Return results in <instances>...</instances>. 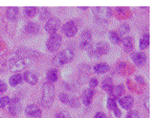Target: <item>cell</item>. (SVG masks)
<instances>
[{
	"instance_id": "obj_17",
	"label": "cell",
	"mask_w": 155,
	"mask_h": 118,
	"mask_svg": "<svg viewBox=\"0 0 155 118\" xmlns=\"http://www.w3.org/2000/svg\"><path fill=\"white\" fill-rule=\"evenodd\" d=\"M132 61L135 65L137 66H142L146 63L147 61V56H146L145 53H142V51H138V53H134L132 54Z\"/></svg>"
},
{
	"instance_id": "obj_8",
	"label": "cell",
	"mask_w": 155,
	"mask_h": 118,
	"mask_svg": "<svg viewBox=\"0 0 155 118\" xmlns=\"http://www.w3.org/2000/svg\"><path fill=\"white\" fill-rule=\"evenodd\" d=\"M91 40H92V33L91 30L85 28L81 33V39H80V47L83 49H88L91 46Z\"/></svg>"
},
{
	"instance_id": "obj_9",
	"label": "cell",
	"mask_w": 155,
	"mask_h": 118,
	"mask_svg": "<svg viewBox=\"0 0 155 118\" xmlns=\"http://www.w3.org/2000/svg\"><path fill=\"white\" fill-rule=\"evenodd\" d=\"M59 98H60V100L63 104L72 107V108H78L80 106V100L77 96H70L69 94H67L65 92L60 93L59 94Z\"/></svg>"
},
{
	"instance_id": "obj_19",
	"label": "cell",
	"mask_w": 155,
	"mask_h": 118,
	"mask_svg": "<svg viewBox=\"0 0 155 118\" xmlns=\"http://www.w3.org/2000/svg\"><path fill=\"white\" fill-rule=\"evenodd\" d=\"M5 15H6V18H8V20H11V21L17 20L18 15H19V8H16V6H10V8H6Z\"/></svg>"
},
{
	"instance_id": "obj_33",
	"label": "cell",
	"mask_w": 155,
	"mask_h": 118,
	"mask_svg": "<svg viewBox=\"0 0 155 118\" xmlns=\"http://www.w3.org/2000/svg\"><path fill=\"white\" fill-rule=\"evenodd\" d=\"M54 118H70V116L66 111L62 110V111H59V112L54 115Z\"/></svg>"
},
{
	"instance_id": "obj_5",
	"label": "cell",
	"mask_w": 155,
	"mask_h": 118,
	"mask_svg": "<svg viewBox=\"0 0 155 118\" xmlns=\"http://www.w3.org/2000/svg\"><path fill=\"white\" fill-rule=\"evenodd\" d=\"M109 51V46L106 42H97V44H91V46L88 48L89 56L93 58H99L104 54H106Z\"/></svg>"
},
{
	"instance_id": "obj_27",
	"label": "cell",
	"mask_w": 155,
	"mask_h": 118,
	"mask_svg": "<svg viewBox=\"0 0 155 118\" xmlns=\"http://www.w3.org/2000/svg\"><path fill=\"white\" fill-rule=\"evenodd\" d=\"M37 13H38V8H36V6H26L24 8V14H25L27 17H34Z\"/></svg>"
},
{
	"instance_id": "obj_18",
	"label": "cell",
	"mask_w": 155,
	"mask_h": 118,
	"mask_svg": "<svg viewBox=\"0 0 155 118\" xmlns=\"http://www.w3.org/2000/svg\"><path fill=\"white\" fill-rule=\"evenodd\" d=\"M24 30L25 33H29V35H35V33H38L39 30H40V26H39L38 23L34 21H29L27 22L24 26Z\"/></svg>"
},
{
	"instance_id": "obj_32",
	"label": "cell",
	"mask_w": 155,
	"mask_h": 118,
	"mask_svg": "<svg viewBox=\"0 0 155 118\" xmlns=\"http://www.w3.org/2000/svg\"><path fill=\"white\" fill-rule=\"evenodd\" d=\"M10 97L8 96V95H5V96H2L0 97V109L4 108V107H6L8 105V103H10Z\"/></svg>"
},
{
	"instance_id": "obj_26",
	"label": "cell",
	"mask_w": 155,
	"mask_h": 118,
	"mask_svg": "<svg viewBox=\"0 0 155 118\" xmlns=\"http://www.w3.org/2000/svg\"><path fill=\"white\" fill-rule=\"evenodd\" d=\"M109 38H110V40L112 41L114 44H120V43H122V40H123L122 35H120L117 30H111L110 33H109Z\"/></svg>"
},
{
	"instance_id": "obj_10",
	"label": "cell",
	"mask_w": 155,
	"mask_h": 118,
	"mask_svg": "<svg viewBox=\"0 0 155 118\" xmlns=\"http://www.w3.org/2000/svg\"><path fill=\"white\" fill-rule=\"evenodd\" d=\"M8 112L13 116L18 115L20 113V111H21V101H20V98L18 96H15L12 99H10V103H8Z\"/></svg>"
},
{
	"instance_id": "obj_13",
	"label": "cell",
	"mask_w": 155,
	"mask_h": 118,
	"mask_svg": "<svg viewBox=\"0 0 155 118\" xmlns=\"http://www.w3.org/2000/svg\"><path fill=\"white\" fill-rule=\"evenodd\" d=\"M125 92V86L123 84H118V85H113L110 89L108 90V93L110 94L111 97L117 99L120 97H122L123 93Z\"/></svg>"
},
{
	"instance_id": "obj_3",
	"label": "cell",
	"mask_w": 155,
	"mask_h": 118,
	"mask_svg": "<svg viewBox=\"0 0 155 118\" xmlns=\"http://www.w3.org/2000/svg\"><path fill=\"white\" fill-rule=\"evenodd\" d=\"M74 56V50L70 47L61 50L54 56V64L56 65H64L66 63H69Z\"/></svg>"
},
{
	"instance_id": "obj_20",
	"label": "cell",
	"mask_w": 155,
	"mask_h": 118,
	"mask_svg": "<svg viewBox=\"0 0 155 118\" xmlns=\"http://www.w3.org/2000/svg\"><path fill=\"white\" fill-rule=\"evenodd\" d=\"M17 56H22V58H26V59H31L34 56H37L38 53L37 51L31 50V49L27 48H20L17 50Z\"/></svg>"
},
{
	"instance_id": "obj_25",
	"label": "cell",
	"mask_w": 155,
	"mask_h": 118,
	"mask_svg": "<svg viewBox=\"0 0 155 118\" xmlns=\"http://www.w3.org/2000/svg\"><path fill=\"white\" fill-rule=\"evenodd\" d=\"M22 81H23V75L20 73H15L10 78V85L15 87V86H18L19 84H21Z\"/></svg>"
},
{
	"instance_id": "obj_4",
	"label": "cell",
	"mask_w": 155,
	"mask_h": 118,
	"mask_svg": "<svg viewBox=\"0 0 155 118\" xmlns=\"http://www.w3.org/2000/svg\"><path fill=\"white\" fill-rule=\"evenodd\" d=\"M111 15H112V11L110 8H107V6H97L93 8L94 19L100 23H106L110 19Z\"/></svg>"
},
{
	"instance_id": "obj_14",
	"label": "cell",
	"mask_w": 155,
	"mask_h": 118,
	"mask_svg": "<svg viewBox=\"0 0 155 118\" xmlns=\"http://www.w3.org/2000/svg\"><path fill=\"white\" fill-rule=\"evenodd\" d=\"M94 89H92V88H87V89H85L82 93V100H83V104L85 106H89L91 104V101H92V98L93 96H94Z\"/></svg>"
},
{
	"instance_id": "obj_35",
	"label": "cell",
	"mask_w": 155,
	"mask_h": 118,
	"mask_svg": "<svg viewBox=\"0 0 155 118\" xmlns=\"http://www.w3.org/2000/svg\"><path fill=\"white\" fill-rule=\"evenodd\" d=\"M126 118H138V112L135 110L129 111L128 114L126 115Z\"/></svg>"
},
{
	"instance_id": "obj_38",
	"label": "cell",
	"mask_w": 155,
	"mask_h": 118,
	"mask_svg": "<svg viewBox=\"0 0 155 118\" xmlns=\"http://www.w3.org/2000/svg\"><path fill=\"white\" fill-rule=\"evenodd\" d=\"M112 111H113V113H114V115H115L116 117H120V116H122V112H120V110L117 108V107H116L115 109H113Z\"/></svg>"
},
{
	"instance_id": "obj_15",
	"label": "cell",
	"mask_w": 155,
	"mask_h": 118,
	"mask_svg": "<svg viewBox=\"0 0 155 118\" xmlns=\"http://www.w3.org/2000/svg\"><path fill=\"white\" fill-rule=\"evenodd\" d=\"M118 104L120 105V107L126 110H129L134 104V98L131 95H125V96H122L118 98Z\"/></svg>"
},
{
	"instance_id": "obj_30",
	"label": "cell",
	"mask_w": 155,
	"mask_h": 118,
	"mask_svg": "<svg viewBox=\"0 0 155 118\" xmlns=\"http://www.w3.org/2000/svg\"><path fill=\"white\" fill-rule=\"evenodd\" d=\"M107 107H108V109H110V110H113V109H115L116 107H117L116 99L113 98V97H111V96H109L108 99H107Z\"/></svg>"
},
{
	"instance_id": "obj_12",
	"label": "cell",
	"mask_w": 155,
	"mask_h": 118,
	"mask_svg": "<svg viewBox=\"0 0 155 118\" xmlns=\"http://www.w3.org/2000/svg\"><path fill=\"white\" fill-rule=\"evenodd\" d=\"M25 113L28 117L31 118H40L42 115V111H41L40 107L36 104H29L25 108Z\"/></svg>"
},
{
	"instance_id": "obj_2",
	"label": "cell",
	"mask_w": 155,
	"mask_h": 118,
	"mask_svg": "<svg viewBox=\"0 0 155 118\" xmlns=\"http://www.w3.org/2000/svg\"><path fill=\"white\" fill-rule=\"evenodd\" d=\"M31 64L29 59L22 58V56H15L12 58L8 62V68L11 71L15 72V73H19L20 71H23L24 69H26Z\"/></svg>"
},
{
	"instance_id": "obj_22",
	"label": "cell",
	"mask_w": 155,
	"mask_h": 118,
	"mask_svg": "<svg viewBox=\"0 0 155 118\" xmlns=\"http://www.w3.org/2000/svg\"><path fill=\"white\" fill-rule=\"evenodd\" d=\"M122 43H123V46H124V49L127 51H130L134 47V39L131 36H126L122 40Z\"/></svg>"
},
{
	"instance_id": "obj_1",
	"label": "cell",
	"mask_w": 155,
	"mask_h": 118,
	"mask_svg": "<svg viewBox=\"0 0 155 118\" xmlns=\"http://www.w3.org/2000/svg\"><path fill=\"white\" fill-rule=\"evenodd\" d=\"M54 99V87L51 83L45 81L42 86V92H41V104L43 107L47 108L51 107Z\"/></svg>"
},
{
	"instance_id": "obj_21",
	"label": "cell",
	"mask_w": 155,
	"mask_h": 118,
	"mask_svg": "<svg viewBox=\"0 0 155 118\" xmlns=\"http://www.w3.org/2000/svg\"><path fill=\"white\" fill-rule=\"evenodd\" d=\"M108 70H109V65L104 62L97 63V64L93 66V71L97 74H103L105 72L108 71Z\"/></svg>"
},
{
	"instance_id": "obj_16",
	"label": "cell",
	"mask_w": 155,
	"mask_h": 118,
	"mask_svg": "<svg viewBox=\"0 0 155 118\" xmlns=\"http://www.w3.org/2000/svg\"><path fill=\"white\" fill-rule=\"evenodd\" d=\"M23 79H25L31 85H35L38 81V74L33 70H25L23 74Z\"/></svg>"
},
{
	"instance_id": "obj_24",
	"label": "cell",
	"mask_w": 155,
	"mask_h": 118,
	"mask_svg": "<svg viewBox=\"0 0 155 118\" xmlns=\"http://www.w3.org/2000/svg\"><path fill=\"white\" fill-rule=\"evenodd\" d=\"M149 45H150V33H145L142 36V38L140 39V48L146 49L149 47Z\"/></svg>"
},
{
	"instance_id": "obj_40",
	"label": "cell",
	"mask_w": 155,
	"mask_h": 118,
	"mask_svg": "<svg viewBox=\"0 0 155 118\" xmlns=\"http://www.w3.org/2000/svg\"><path fill=\"white\" fill-rule=\"evenodd\" d=\"M117 12L120 14H124L125 12H126V10H125L124 8H117Z\"/></svg>"
},
{
	"instance_id": "obj_7",
	"label": "cell",
	"mask_w": 155,
	"mask_h": 118,
	"mask_svg": "<svg viewBox=\"0 0 155 118\" xmlns=\"http://www.w3.org/2000/svg\"><path fill=\"white\" fill-rule=\"evenodd\" d=\"M78 23L74 20H68L67 22H65L64 25L62 27V30L64 33V35L68 38H71L74 36H76V33H78Z\"/></svg>"
},
{
	"instance_id": "obj_34",
	"label": "cell",
	"mask_w": 155,
	"mask_h": 118,
	"mask_svg": "<svg viewBox=\"0 0 155 118\" xmlns=\"http://www.w3.org/2000/svg\"><path fill=\"white\" fill-rule=\"evenodd\" d=\"M97 85H99V81H97V78H91L89 79V86H90L89 88H92V89H94V88L97 87Z\"/></svg>"
},
{
	"instance_id": "obj_31",
	"label": "cell",
	"mask_w": 155,
	"mask_h": 118,
	"mask_svg": "<svg viewBox=\"0 0 155 118\" xmlns=\"http://www.w3.org/2000/svg\"><path fill=\"white\" fill-rule=\"evenodd\" d=\"M130 30V25L128 23H122L120 25V28H118V33L120 35H125V33H129Z\"/></svg>"
},
{
	"instance_id": "obj_28",
	"label": "cell",
	"mask_w": 155,
	"mask_h": 118,
	"mask_svg": "<svg viewBox=\"0 0 155 118\" xmlns=\"http://www.w3.org/2000/svg\"><path fill=\"white\" fill-rule=\"evenodd\" d=\"M112 86H113V84H112L111 78H106L102 81V88H103L104 90H106V91H108Z\"/></svg>"
},
{
	"instance_id": "obj_23",
	"label": "cell",
	"mask_w": 155,
	"mask_h": 118,
	"mask_svg": "<svg viewBox=\"0 0 155 118\" xmlns=\"http://www.w3.org/2000/svg\"><path fill=\"white\" fill-rule=\"evenodd\" d=\"M58 78H59V72H58V70L54 69V68L49 69L48 71L46 72V78L48 83L54 84V81H58Z\"/></svg>"
},
{
	"instance_id": "obj_39",
	"label": "cell",
	"mask_w": 155,
	"mask_h": 118,
	"mask_svg": "<svg viewBox=\"0 0 155 118\" xmlns=\"http://www.w3.org/2000/svg\"><path fill=\"white\" fill-rule=\"evenodd\" d=\"M135 79L138 81L140 84H145L146 81H145V78H143V76H140V75H136L135 76Z\"/></svg>"
},
{
	"instance_id": "obj_37",
	"label": "cell",
	"mask_w": 155,
	"mask_h": 118,
	"mask_svg": "<svg viewBox=\"0 0 155 118\" xmlns=\"http://www.w3.org/2000/svg\"><path fill=\"white\" fill-rule=\"evenodd\" d=\"M92 118H106V115H105V113L103 112H97L94 114V116Z\"/></svg>"
},
{
	"instance_id": "obj_6",
	"label": "cell",
	"mask_w": 155,
	"mask_h": 118,
	"mask_svg": "<svg viewBox=\"0 0 155 118\" xmlns=\"http://www.w3.org/2000/svg\"><path fill=\"white\" fill-rule=\"evenodd\" d=\"M62 44V37L59 33H52L46 41V48L49 51H57Z\"/></svg>"
},
{
	"instance_id": "obj_29",
	"label": "cell",
	"mask_w": 155,
	"mask_h": 118,
	"mask_svg": "<svg viewBox=\"0 0 155 118\" xmlns=\"http://www.w3.org/2000/svg\"><path fill=\"white\" fill-rule=\"evenodd\" d=\"M51 17V11H49L48 8H44L41 10V12H40V19L41 20H46L47 21Z\"/></svg>"
},
{
	"instance_id": "obj_36",
	"label": "cell",
	"mask_w": 155,
	"mask_h": 118,
	"mask_svg": "<svg viewBox=\"0 0 155 118\" xmlns=\"http://www.w3.org/2000/svg\"><path fill=\"white\" fill-rule=\"evenodd\" d=\"M6 89H8V86H6V84L4 83L2 79H0V95L3 94V93L6 91Z\"/></svg>"
},
{
	"instance_id": "obj_11",
	"label": "cell",
	"mask_w": 155,
	"mask_h": 118,
	"mask_svg": "<svg viewBox=\"0 0 155 118\" xmlns=\"http://www.w3.org/2000/svg\"><path fill=\"white\" fill-rule=\"evenodd\" d=\"M59 26H60V19L57 17H51L45 23V30L52 35L57 33Z\"/></svg>"
}]
</instances>
